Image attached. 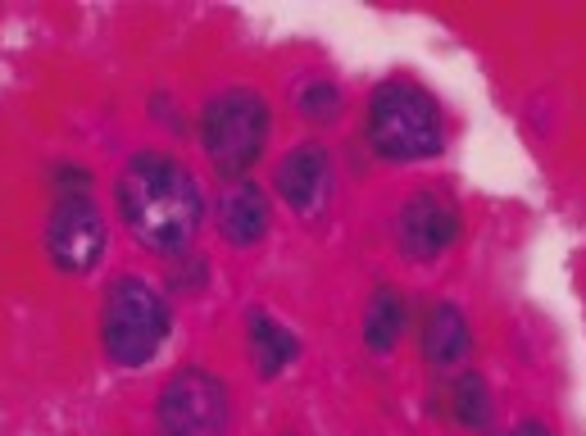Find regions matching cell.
I'll return each instance as SVG.
<instances>
[{
  "label": "cell",
  "mask_w": 586,
  "mask_h": 436,
  "mask_svg": "<svg viewBox=\"0 0 586 436\" xmlns=\"http://www.w3.org/2000/svg\"><path fill=\"white\" fill-rule=\"evenodd\" d=\"M119 214L146 250L178 255L205 223V196L182 159L164 150H137L119 173Z\"/></svg>",
  "instance_id": "obj_1"
},
{
  "label": "cell",
  "mask_w": 586,
  "mask_h": 436,
  "mask_svg": "<svg viewBox=\"0 0 586 436\" xmlns=\"http://www.w3.org/2000/svg\"><path fill=\"white\" fill-rule=\"evenodd\" d=\"M364 137L373 155L387 164H414L446 150L441 105L409 78H387L373 87L364 114Z\"/></svg>",
  "instance_id": "obj_2"
},
{
  "label": "cell",
  "mask_w": 586,
  "mask_h": 436,
  "mask_svg": "<svg viewBox=\"0 0 586 436\" xmlns=\"http://www.w3.org/2000/svg\"><path fill=\"white\" fill-rule=\"evenodd\" d=\"M273 114L269 100L250 87H228L214 91L200 109V146H205V159L214 164L219 178L241 182L255 159L264 155V141H269Z\"/></svg>",
  "instance_id": "obj_3"
},
{
  "label": "cell",
  "mask_w": 586,
  "mask_h": 436,
  "mask_svg": "<svg viewBox=\"0 0 586 436\" xmlns=\"http://www.w3.org/2000/svg\"><path fill=\"white\" fill-rule=\"evenodd\" d=\"M169 300L159 296L137 273H123L105 287V305H100V341L105 355L119 368H141L159 355V346L169 341Z\"/></svg>",
  "instance_id": "obj_4"
},
{
  "label": "cell",
  "mask_w": 586,
  "mask_h": 436,
  "mask_svg": "<svg viewBox=\"0 0 586 436\" xmlns=\"http://www.w3.org/2000/svg\"><path fill=\"white\" fill-rule=\"evenodd\" d=\"M105 214H100L96 196H91V178L73 164L55 169V196H50L46 214V255L60 273H91L105 255Z\"/></svg>",
  "instance_id": "obj_5"
},
{
  "label": "cell",
  "mask_w": 586,
  "mask_h": 436,
  "mask_svg": "<svg viewBox=\"0 0 586 436\" xmlns=\"http://www.w3.org/2000/svg\"><path fill=\"white\" fill-rule=\"evenodd\" d=\"M228 387L209 368H178L159 387L155 423L159 436H228Z\"/></svg>",
  "instance_id": "obj_6"
},
{
  "label": "cell",
  "mask_w": 586,
  "mask_h": 436,
  "mask_svg": "<svg viewBox=\"0 0 586 436\" xmlns=\"http://www.w3.org/2000/svg\"><path fill=\"white\" fill-rule=\"evenodd\" d=\"M459 223V205L446 191H414L396 209V246L418 264H432L459 241Z\"/></svg>",
  "instance_id": "obj_7"
},
{
  "label": "cell",
  "mask_w": 586,
  "mask_h": 436,
  "mask_svg": "<svg viewBox=\"0 0 586 436\" xmlns=\"http://www.w3.org/2000/svg\"><path fill=\"white\" fill-rule=\"evenodd\" d=\"M273 187L278 196L296 209L300 218H318L323 205L332 200V159L318 141H305V146L287 150L278 159V173H273Z\"/></svg>",
  "instance_id": "obj_8"
},
{
  "label": "cell",
  "mask_w": 586,
  "mask_h": 436,
  "mask_svg": "<svg viewBox=\"0 0 586 436\" xmlns=\"http://www.w3.org/2000/svg\"><path fill=\"white\" fill-rule=\"evenodd\" d=\"M214 228H219V237L228 246H255V241H264V232H269V196H264V187L250 178L228 182L219 205H214Z\"/></svg>",
  "instance_id": "obj_9"
},
{
  "label": "cell",
  "mask_w": 586,
  "mask_h": 436,
  "mask_svg": "<svg viewBox=\"0 0 586 436\" xmlns=\"http://www.w3.org/2000/svg\"><path fill=\"white\" fill-rule=\"evenodd\" d=\"M418 346L423 359L432 368H455L459 359H468L473 350V332H468V318L455 300H437V305L423 314V332H418Z\"/></svg>",
  "instance_id": "obj_10"
},
{
  "label": "cell",
  "mask_w": 586,
  "mask_h": 436,
  "mask_svg": "<svg viewBox=\"0 0 586 436\" xmlns=\"http://www.w3.org/2000/svg\"><path fill=\"white\" fill-rule=\"evenodd\" d=\"M246 327H250V359H255L259 377H278L300 355V341L273 314H264V309H250Z\"/></svg>",
  "instance_id": "obj_11"
},
{
  "label": "cell",
  "mask_w": 586,
  "mask_h": 436,
  "mask_svg": "<svg viewBox=\"0 0 586 436\" xmlns=\"http://www.w3.org/2000/svg\"><path fill=\"white\" fill-rule=\"evenodd\" d=\"M405 318H409V309L400 300V291L378 287L368 296V309H364V346L373 355H387L400 341V332H405Z\"/></svg>",
  "instance_id": "obj_12"
},
{
  "label": "cell",
  "mask_w": 586,
  "mask_h": 436,
  "mask_svg": "<svg viewBox=\"0 0 586 436\" xmlns=\"http://www.w3.org/2000/svg\"><path fill=\"white\" fill-rule=\"evenodd\" d=\"M450 414H455V423L468 427V432H482V427L491 423V391H487V382H482V373L464 368V373L455 377V387H450Z\"/></svg>",
  "instance_id": "obj_13"
},
{
  "label": "cell",
  "mask_w": 586,
  "mask_h": 436,
  "mask_svg": "<svg viewBox=\"0 0 586 436\" xmlns=\"http://www.w3.org/2000/svg\"><path fill=\"white\" fill-rule=\"evenodd\" d=\"M296 109L309 123H332L341 114V87L332 78H309L296 91Z\"/></svg>",
  "instance_id": "obj_14"
},
{
  "label": "cell",
  "mask_w": 586,
  "mask_h": 436,
  "mask_svg": "<svg viewBox=\"0 0 586 436\" xmlns=\"http://www.w3.org/2000/svg\"><path fill=\"white\" fill-rule=\"evenodd\" d=\"M509 436H555V432H550V427L541 423V418H523V423H518Z\"/></svg>",
  "instance_id": "obj_15"
}]
</instances>
